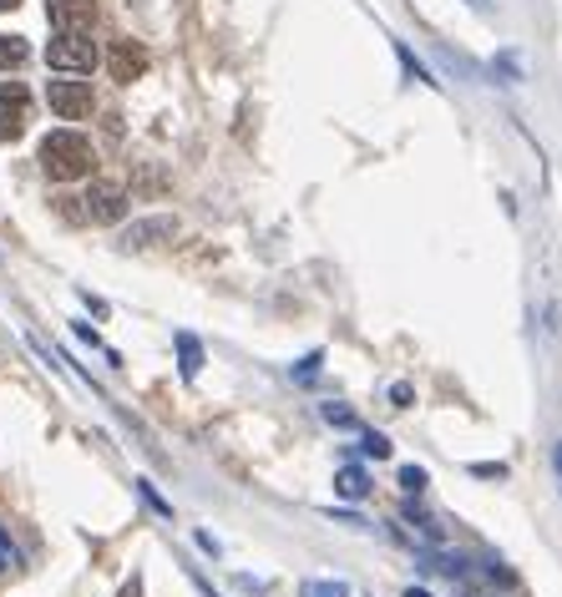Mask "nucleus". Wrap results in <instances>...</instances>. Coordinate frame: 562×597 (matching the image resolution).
I'll return each mask as SVG.
<instances>
[{
	"label": "nucleus",
	"instance_id": "f257e3e1",
	"mask_svg": "<svg viewBox=\"0 0 562 597\" xmlns=\"http://www.w3.org/2000/svg\"><path fill=\"white\" fill-rule=\"evenodd\" d=\"M91 167H97V152H91V142L82 137V132L57 127V132H46L41 137V173L51 177V183L91 177Z\"/></svg>",
	"mask_w": 562,
	"mask_h": 597
},
{
	"label": "nucleus",
	"instance_id": "f03ea898",
	"mask_svg": "<svg viewBox=\"0 0 562 597\" xmlns=\"http://www.w3.org/2000/svg\"><path fill=\"white\" fill-rule=\"evenodd\" d=\"M46 66H51V72L91 76V66H97L91 30H57V41H46Z\"/></svg>",
	"mask_w": 562,
	"mask_h": 597
},
{
	"label": "nucleus",
	"instance_id": "7ed1b4c3",
	"mask_svg": "<svg viewBox=\"0 0 562 597\" xmlns=\"http://www.w3.org/2000/svg\"><path fill=\"white\" fill-rule=\"evenodd\" d=\"M82 203H87V219L91 223H117L122 213H127V188H122L117 177H97Z\"/></svg>",
	"mask_w": 562,
	"mask_h": 597
},
{
	"label": "nucleus",
	"instance_id": "20e7f679",
	"mask_svg": "<svg viewBox=\"0 0 562 597\" xmlns=\"http://www.w3.org/2000/svg\"><path fill=\"white\" fill-rule=\"evenodd\" d=\"M30 122V91L21 82H0V142H15Z\"/></svg>",
	"mask_w": 562,
	"mask_h": 597
},
{
	"label": "nucleus",
	"instance_id": "39448f33",
	"mask_svg": "<svg viewBox=\"0 0 562 597\" xmlns=\"http://www.w3.org/2000/svg\"><path fill=\"white\" fill-rule=\"evenodd\" d=\"M46 102H51V112L57 117H66V122H82V117H91V82H51L46 87Z\"/></svg>",
	"mask_w": 562,
	"mask_h": 597
},
{
	"label": "nucleus",
	"instance_id": "423d86ee",
	"mask_svg": "<svg viewBox=\"0 0 562 597\" xmlns=\"http://www.w3.org/2000/svg\"><path fill=\"white\" fill-rule=\"evenodd\" d=\"M148 51L137 41H117L112 51H107V72H112V82H142L148 76Z\"/></svg>",
	"mask_w": 562,
	"mask_h": 597
},
{
	"label": "nucleus",
	"instance_id": "0eeeda50",
	"mask_svg": "<svg viewBox=\"0 0 562 597\" xmlns=\"http://www.w3.org/2000/svg\"><path fill=\"white\" fill-rule=\"evenodd\" d=\"M46 15L57 30H91L97 26V0H46Z\"/></svg>",
	"mask_w": 562,
	"mask_h": 597
},
{
	"label": "nucleus",
	"instance_id": "6e6552de",
	"mask_svg": "<svg viewBox=\"0 0 562 597\" xmlns=\"http://www.w3.org/2000/svg\"><path fill=\"white\" fill-rule=\"evenodd\" d=\"M173 238H178V219L158 213V219L133 223V228L122 234V248H158V244H173Z\"/></svg>",
	"mask_w": 562,
	"mask_h": 597
},
{
	"label": "nucleus",
	"instance_id": "1a4fd4ad",
	"mask_svg": "<svg viewBox=\"0 0 562 597\" xmlns=\"http://www.w3.org/2000/svg\"><path fill=\"white\" fill-rule=\"evenodd\" d=\"M173 345H178V370H183V380H198V370H203V345H198L188 329H178V335H173Z\"/></svg>",
	"mask_w": 562,
	"mask_h": 597
},
{
	"label": "nucleus",
	"instance_id": "9d476101",
	"mask_svg": "<svg viewBox=\"0 0 562 597\" xmlns=\"http://www.w3.org/2000/svg\"><path fill=\"white\" fill-rule=\"evenodd\" d=\"M335 496H345V501L371 496V476H365L360 467H340V471H335Z\"/></svg>",
	"mask_w": 562,
	"mask_h": 597
},
{
	"label": "nucleus",
	"instance_id": "9b49d317",
	"mask_svg": "<svg viewBox=\"0 0 562 597\" xmlns=\"http://www.w3.org/2000/svg\"><path fill=\"white\" fill-rule=\"evenodd\" d=\"M26 57H30V51H26V41H21V36H0V72H15Z\"/></svg>",
	"mask_w": 562,
	"mask_h": 597
},
{
	"label": "nucleus",
	"instance_id": "f8f14e48",
	"mask_svg": "<svg viewBox=\"0 0 562 597\" xmlns=\"http://www.w3.org/2000/svg\"><path fill=\"white\" fill-rule=\"evenodd\" d=\"M325 421H329V425H340V431H360L355 410H345V406H325Z\"/></svg>",
	"mask_w": 562,
	"mask_h": 597
},
{
	"label": "nucleus",
	"instance_id": "ddd939ff",
	"mask_svg": "<svg viewBox=\"0 0 562 597\" xmlns=\"http://www.w3.org/2000/svg\"><path fill=\"white\" fill-rule=\"evenodd\" d=\"M304 597H350V583H304Z\"/></svg>",
	"mask_w": 562,
	"mask_h": 597
},
{
	"label": "nucleus",
	"instance_id": "4468645a",
	"mask_svg": "<svg viewBox=\"0 0 562 597\" xmlns=\"http://www.w3.org/2000/svg\"><path fill=\"white\" fill-rule=\"evenodd\" d=\"M360 451L375 456V461H385V456H390V440H385L380 431H365V446H360Z\"/></svg>",
	"mask_w": 562,
	"mask_h": 597
},
{
	"label": "nucleus",
	"instance_id": "2eb2a0df",
	"mask_svg": "<svg viewBox=\"0 0 562 597\" xmlns=\"http://www.w3.org/2000/svg\"><path fill=\"white\" fill-rule=\"evenodd\" d=\"M21 568V552L11 547V537H5V526H0V572H15Z\"/></svg>",
	"mask_w": 562,
	"mask_h": 597
},
{
	"label": "nucleus",
	"instance_id": "dca6fc26",
	"mask_svg": "<svg viewBox=\"0 0 562 597\" xmlns=\"http://www.w3.org/2000/svg\"><path fill=\"white\" fill-rule=\"evenodd\" d=\"M426 471H421V467H405V471H400V486H405V492H426Z\"/></svg>",
	"mask_w": 562,
	"mask_h": 597
},
{
	"label": "nucleus",
	"instance_id": "f3484780",
	"mask_svg": "<svg viewBox=\"0 0 562 597\" xmlns=\"http://www.w3.org/2000/svg\"><path fill=\"white\" fill-rule=\"evenodd\" d=\"M390 400H396V406L405 410V406H411V400H415V390H411V385H390Z\"/></svg>",
	"mask_w": 562,
	"mask_h": 597
},
{
	"label": "nucleus",
	"instance_id": "a211bd4d",
	"mask_svg": "<svg viewBox=\"0 0 562 597\" xmlns=\"http://www.w3.org/2000/svg\"><path fill=\"white\" fill-rule=\"evenodd\" d=\"M314 375H320V355H310V360L299 364V380H314Z\"/></svg>",
	"mask_w": 562,
	"mask_h": 597
},
{
	"label": "nucleus",
	"instance_id": "6ab92c4d",
	"mask_svg": "<svg viewBox=\"0 0 562 597\" xmlns=\"http://www.w3.org/2000/svg\"><path fill=\"white\" fill-rule=\"evenodd\" d=\"M117 597H142V577H133V583L122 587V593H117Z\"/></svg>",
	"mask_w": 562,
	"mask_h": 597
},
{
	"label": "nucleus",
	"instance_id": "aec40b11",
	"mask_svg": "<svg viewBox=\"0 0 562 597\" xmlns=\"http://www.w3.org/2000/svg\"><path fill=\"white\" fill-rule=\"evenodd\" d=\"M15 5H21V0H0V11H15Z\"/></svg>",
	"mask_w": 562,
	"mask_h": 597
},
{
	"label": "nucleus",
	"instance_id": "412c9836",
	"mask_svg": "<svg viewBox=\"0 0 562 597\" xmlns=\"http://www.w3.org/2000/svg\"><path fill=\"white\" fill-rule=\"evenodd\" d=\"M405 597H430V593H426V587H411V593H405Z\"/></svg>",
	"mask_w": 562,
	"mask_h": 597
},
{
	"label": "nucleus",
	"instance_id": "4be33fe9",
	"mask_svg": "<svg viewBox=\"0 0 562 597\" xmlns=\"http://www.w3.org/2000/svg\"><path fill=\"white\" fill-rule=\"evenodd\" d=\"M552 461H558V471H562V446H558V456H552Z\"/></svg>",
	"mask_w": 562,
	"mask_h": 597
}]
</instances>
